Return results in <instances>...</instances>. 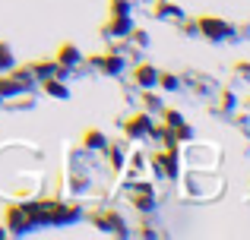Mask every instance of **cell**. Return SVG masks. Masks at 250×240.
<instances>
[{"label":"cell","mask_w":250,"mask_h":240,"mask_svg":"<svg viewBox=\"0 0 250 240\" xmlns=\"http://www.w3.org/2000/svg\"><path fill=\"white\" fill-rule=\"evenodd\" d=\"M44 92L57 95V98H67V89H63L61 82H54V76H48V79H44Z\"/></svg>","instance_id":"cell-10"},{"label":"cell","mask_w":250,"mask_h":240,"mask_svg":"<svg viewBox=\"0 0 250 240\" xmlns=\"http://www.w3.org/2000/svg\"><path fill=\"white\" fill-rule=\"evenodd\" d=\"M159 79H162V86H165V89H174V86H177L174 76H159Z\"/></svg>","instance_id":"cell-13"},{"label":"cell","mask_w":250,"mask_h":240,"mask_svg":"<svg viewBox=\"0 0 250 240\" xmlns=\"http://www.w3.org/2000/svg\"><path fill=\"white\" fill-rule=\"evenodd\" d=\"M149 123H152V120H149V114H136V117L127 120V127H124V129H127V136H133V139H136V136H146L149 129H152Z\"/></svg>","instance_id":"cell-2"},{"label":"cell","mask_w":250,"mask_h":240,"mask_svg":"<svg viewBox=\"0 0 250 240\" xmlns=\"http://www.w3.org/2000/svg\"><path fill=\"white\" fill-rule=\"evenodd\" d=\"M130 199H133V205H136V209H152V186H146V184L133 186Z\"/></svg>","instance_id":"cell-5"},{"label":"cell","mask_w":250,"mask_h":240,"mask_svg":"<svg viewBox=\"0 0 250 240\" xmlns=\"http://www.w3.org/2000/svg\"><path fill=\"white\" fill-rule=\"evenodd\" d=\"M130 10V0H114V13H127Z\"/></svg>","instance_id":"cell-12"},{"label":"cell","mask_w":250,"mask_h":240,"mask_svg":"<svg viewBox=\"0 0 250 240\" xmlns=\"http://www.w3.org/2000/svg\"><path fill=\"white\" fill-rule=\"evenodd\" d=\"M92 222H95L98 228H104V231H114V234H124V218H121V215H114V212H108V215H95Z\"/></svg>","instance_id":"cell-4"},{"label":"cell","mask_w":250,"mask_h":240,"mask_svg":"<svg viewBox=\"0 0 250 240\" xmlns=\"http://www.w3.org/2000/svg\"><path fill=\"white\" fill-rule=\"evenodd\" d=\"M85 146H98V148H104L108 142H104V136L98 133V129H89V133H85Z\"/></svg>","instance_id":"cell-11"},{"label":"cell","mask_w":250,"mask_h":240,"mask_svg":"<svg viewBox=\"0 0 250 240\" xmlns=\"http://www.w3.org/2000/svg\"><path fill=\"white\" fill-rule=\"evenodd\" d=\"M76 60H80V51H76V44H63L61 54H57V63L67 70V63H76Z\"/></svg>","instance_id":"cell-6"},{"label":"cell","mask_w":250,"mask_h":240,"mask_svg":"<svg viewBox=\"0 0 250 240\" xmlns=\"http://www.w3.org/2000/svg\"><path fill=\"white\" fill-rule=\"evenodd\" d=\"M92 63H95V67H102L104 73H117V70H121V57H92Z\"/></svg>","instance_id":"cell-7"},{"label":"cell","mask_w":250,"mask_h":240,"mask_svg":"<svg viewBox=\"0 0 250 240\" xmlns=\"http://www.w3.org/2000/svg\"><path fill=\"white\" fill-rule=\"evenodd\" d=\"M6 222H10V228H13V231H25V228H32L25 205H22V209H19V205H13V209L6 212Z\"/></svg>","instance_id":"cell-3"},{"label":"cell","mask_w":250,"mask_h":240,"mask_svg":"<svg viewBox=\"0 0 250 240\" xmlns=\"http://www.w3.org/2000/svg\"><path fill=\"white\" fill-rule=\"evenodd\" d=\"M133 41H140V44H146V41H149V35H146V32H133Z\"/></svg>","instance_id":"cell-14"},{"label":"cell","mask_w":250,"mask_h":240,"mask_svg":"<svg viewBox=\"0 0 250 240\" xmlns=\"http://www.w3.org/2000/svg\"><path fill=\"white\" fill-rule=\"evenodd\" d=\"M108 32H114V35H130V19H127V16H121V13H117V16L111 19Z\"/></svg>","instance_id":"cell-9"},{"label":"cell","mask_w":250,"mask_h":240,"mask_svg":"<svg viewBox=\"0 0 250 240\" xmlns=\"http://www.w3.org/2000/svg\"><path fill=\"white\" fill-rule=\"evenodd\" d=\"M196 29L203 32L206 38H212V41H219V38H225L228 32V22H222V19H215V16H203V19H196Z\"/></svg>","instance_id":"cell-1"},{"label":"cell","mask_w":250,"mask_h":240,"mask_svg":"<svg viewBox=\"0 0 250 240\" xmlns=\"http://www.w3.org/2000/svg\"><path fill=\"white\" fill-rule=\"evenodd\" d=\"M155 79H159V73H155L152 67H146V63H143V67H136V82H140V86H152Z\"/></svg>","instance_id":"cell-8"},{"label":"cell","mask_w":250,"mask_h":240,"mask_svg":"<svg viewBox=\"0 0 250 240\" xmlns=\"http://www.w3.org/2000/svg\"><path fill=\"white\" fill-rule=\"evenodd\" d=\"M143 101H146V108H155V105H159V98H155V95H143Z\"/></svg>","instance_id":"cell-15"},{"label":"cell","mask_w":250,"mask_h":240,"mask_svg":"<svg viewBox=\"0 0 250 240\" xmlns=\"http://www.w3.org/2000/svg\"><path fill=\"white\" fill-rule=\"evenodd\" d=\"M0 98H3V95H0Z\"/></svg>","instance_id":"cell-16"}]
</instances>
